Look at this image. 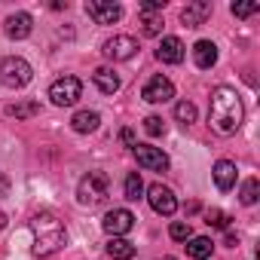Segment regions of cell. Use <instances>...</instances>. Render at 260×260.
<instances>
[{"mask_svg":"<svg viewBox=\"0 0 260 260\" xmlns=\"http://www.w3.org/2000/svg\"><path fill=\"white\" fill-rule=\"evenodd\" d=\"M245 107L236 89L230 86H217L211 92V107H208V122L217 135H236V128L242 125Z\"/></svg>","mask_w":260,"mask_h":260,"instance_id":"obj_1","label":"cell"},{"mask_svg":"<svg viewBox=\"0 0 260 260\" xmlns=\"http://www.w3.org/2000/svg\"><path fill=\"white\" fill-rule=\"evenodd\" d=\"M31 233H34V254L37 257H49L58 248H64V242H68V233H64L61 220L49 211H40V214L31 217Z\"/></svg>","mask_w":260,"mask_h":260,"instance_id":"obj_2","label":"cell"},{"mask_svg":"<svg viewBox=\"0 0 260 260\" xmlns=\"http://www.w3.org/2000/svg\"><path fill=\"white\" fill-rule=\"evenodd\" d=\"M107 193H110V178H107L104 172H89V175H83L80 184H77V199H80V205H98V202L107 199Z\"/></svg>","mask_w":260,"mask_h":260,"instance_id":"obj_3","label":"cell"},{"mask_svg":"<svg viewBox=\"0 0 260 260\" xmlns=\"http://www.w3.org/2000/svg\"><path fill=\"white\" fill-rule=\"evenodd\" d=\"M31 80H34V68L25 58H19V55L0 58V83L7 89H25Z\"/></svg>","mask_w":260,"mask_h":260,"instance_id":"obj_4","label":"cell"},{"mask_svg":"<svg viewBox=\"0 0 260 260\" xmlns=\"http://www.w3.org/2000/svg\"><path fill=\"white\" fill-rule=\"evenodd\" d=\"M80 92H83V83H80L77 77H61V80H55V83L49 86V98H52V104H58V107L77 104Z\"/></svg>","mask_w":260,"mask_h":260,"instance_id":"obj_5","label":"cell"},{"mask_svg":"<svg viewBox=\"0 0 260 260\" xmlns=\"http://www.w3.org/2000/svg\"><path fill=\"white\" fill-rule=\"evenodd\" d=\"M141 98H144V101H150V104H166L169 98H175V86H172V80H169V77L156 74V77H150V80H147V86L141 89Z\"/></svg>","mask_w":260,"mask_h":260,"instance_id":"obj_6","label":"cell"},{"mask_svg":"<svg viewBox=\"0 0 260 260\" xmlns=\"http://www.w3.org/2000/svg\"><path fill=\"white\" fill-rule=\"evenodd\" d=\"M147 202H150V208H153L156 214H162V217H172V214L178 211L175 193H172L169 187H162V184H153V187L147 190Z\"/></svg>","mask_w":260,"mask_h":260,"instance_id":"obj_7","label":"cell"},{"mask_svg":"<svg viewBox=\"0 0 260 260\" xmlns=\"http://www.w3.org/2000/svg\"><path fill=\"white\" fill-rule=\"evenodd\" d=\"M135 52H138V43H135V37H128V34H116V37H110L104 43V55L110 61H128Z\"/></svg>","mask_w":260,"mask_h":260,"instance_id":"obj_8","label":"cell"},{"mask_svg":"<svg viewBox=\"0 0 260 260\" xmlns=\"http://www.w3.org/2000/svg\"><path fill=\"white\" fill-rule=\"evenodd\" d=\"M135 156H138V166L147 169V172H166V169H169V156H166L159 147L135 144Z\"/></svg>","mask_w":260,"mask_h":260,"instance_id":"obj_9","label":"cell"},{"mask_svg":"<svg viewBox=\"0 0 260 260\" xmlns=\"http://www.w3.org/2000/svg\"><path fill=\"white\" fill-rule=\"evenodd\" d=\"M86 13L95 19V25H113L122 19V7L119 4H104V0H89Z\"/></svg>","mask_w":260,"mask_h":260,"instance_id":"obj_10","label":"cell"},{"mask_svg":"<svg viewBox=\"0 0 260 260\" xmlns=\"http://www.w3.org/2000/svg\"><path fill=\"white\" fill-rule=\"evenodd\" d=\"M132 226H135V214L128 211V208H113V211H107V217H104V230H107L110 236H125Z\"/></svg>","mask_w":260,"mask_h":260,"instance_id":"obj_11","label":"cell"},{"mask_svg":"<svg viewBox=\"0 0 260 260\" xmlns=\"http://www.w3.org/2000/svg\"><path fill=\"white\" fill-rule=\"evenodd\" d=\"M31 28H34V19H31L28 13H13V16L7 19V25H4V31H7L10 40H25V37L31 34Z\"/></svg>","mask_w":260,"mask_h":260,"instance_id":"obj_12","label":"cell"},{"mask_svg":"<svg viewBox=\"0 0 260 260\" xmlns=\"http://www.w3.org/2000/svg\"><path fill=\"white\" fill-rule=\"evenodd\" d=\"M208 16H211V4H208V0H196V4H187L181 10V22L187 28H199Z\"/></svg>","mask_w":260,"mask_h":260,"instance_id":"obj_13","label":"cell"},{"mask_svg":"<svg viewBox=\"0 0 260 260\" xmlns=\"http://www.w3.org/2000/svg\"><path fill=\"white\" fill-rule=\"evenodd\" d=\"M156 58L162 64H181L184 61V43L178 37H162V43L156 49Z\"/></svg>","mask_w":260,"mask_h":260,"instance_id":"obj_14","label":"cell"},{"mask_svg":"<svg viewBox=\"0 0 260 260\" xmlns=\"http://www.w3.org/2000/svg\"><path fill=\"white\" fill-rule=\"evenodd\" d=\"M211 175H214V184H217L220 193H230L236 187V162L220 159V162H214V172Z\"/></svg>","mask_w":260,"mask_h":260,"instance_id":"obj_15","label":"cell"},{"mask_svg":"<svg viewBox=\"0 0 260 260\" xmlns=\"http://www.w3.org/2000/svg\"><path fill=\"white\" fill-rule=\"evenodd\" d=\"M193 61H196V68H202V71L214 68V64H217V46H214L211 40H199V43L193 46Z\"/></svg>","mask_w":260,"mask_h":260,"instance_id":"obj_16","label":"cell"},{"mask_svg":"<svg viewBox=\"0 0 260 260\" xmlns=\"http://www.w3.org/2000/svg\"><path fill=\"white\" fill-rule=\"evenodd\" d=\"M98 122H101V116H98L95 110H77V113H74V119H71L74 132H80V135H89V132H95V128H98Z\"/></svg>","mask_w":260,"mask_h":260,"instance_id":"obj_17","label":"cell"},{"mask_svg":"<svg viewBox=\"0 0 260 260\" xmlns=\"http://www.w3.org/2000/svg\"><path fill=\"white\" fill-rule=\"evenodd\" d=\"M107 254H110L113 260H132V257H135V245L128 242V239H122V236H113V239L107 242Z\"/></svg>","mask_w":260,"mask_h":260,"instance_id":"obj_18","label":"cell"},{"mask_svg":"<svg viewBox=\"0 0 260 260\" xmlns=\"http://www.w3.org/2000/svg\"><path fill=\"white\" fill-rule=\"evenodd\" d=\"M92 80H95V86H98L104 95H113V92L119 89V77H116L110 68H98V71L92 74Z\"/></svg>","mask_w":260,"mask_h":260,"instance_id":"obj_19","label":"cell"},{"mask_svg":"<svg viewBox=\"0 0 260 260\" xmlns=\"http://www.w3.org/2000/svg\"><path fill=\"white\" fill-rule=\"evenodd\" d=\"M211 251H214V242H211L208 236H196V239H190V245H187V254L196 257V260L211 257Z\"/></svg>","mask_w":260,"mask_h":260,"instance_id":"obj_20","label":"cell"},{"mask_svg":"<svg viewBox=\"0 0 260 260\" xmlns=\"http://www.w3.org/2000/svg\"><path fill=\"white\" fill-rule=\"evenodd\" d=\"M122 193H125V199L128 202H138V199H144V181H141V175L138 172H132L125 178V184H122Z\"/></svg>","mask_w":260,"mask_h":260,"instance_id":"obj_21","label":"cell"},{"mask_svg":"<svg viewBox=\"0 0 260 260\" xmlns=\"http://www.w3.org/2000/svg\"><path fill=\"white\" fill-rule=\"evenodd\" d=\"M141 31H144L147 37L162 34V16H156V13H141Z\"/></svg>","mask_w":260,"mask_h":260,"instance_id":"obj_22","label":"cell"},{"mask_svg":"<svg viewBox=\"0 0 260 260\" xmlns=\"http://www.w3.org/2000/svg\"><path fill=\"white\" fill-rule=\"evenodd\" d=\"M7 113H10V116H16V119H28V116H34V113H40V104H37V101L10 104V107H7Z\"/></svg>","mask_w":260,"mask_h":260,"instance_id":"obj_23","label":"cell"},{"mask_svg":"<svg viewBox=\"0 0 260 260\" xmlns=\"http://www.w3.org/2000/svg\"><path fill=\"white\" fill-rule=\"evenodd\" d=\"M257 193H260V184H257V178H248V181L242 184V193H239L242 205H254V202H257Z\"/></svg>","mask_w":260,"mask_h":260,"instance_id":"obj_24","label":"cell"},{"mask_svg":"<svg viewBox=\"0 0 260 260\" xmlns=\"http://www.w3.org/2000/svg\"><path fill=\"white\" fill-rule=\"evenodd\" d=\"M175 116H178L184 125H190V122H196V107H193L190 101H181V104L175 107Z\"/></svg>","mask_w":260,"mask_h":260,"instance_id":"obj_25","label":"cell"},{"mask_svg":"<svg viewBox=\"0 0 260 260\" xmlns=\"http://www.w3.org/2000/svg\"><path fill=\"white\" fill-rule=\"evenodd\" d=\"M205 223H208V226H217V230H230V217H226L223 211H217V208L205 214Z\"/></svg>","mask_w":260,"mask_h":260,"instance_id":"obj_26","label":"cell"},{"mask_svg":"<svg viewBox=\"0 0 260 260\" xmlns=\"http://www.w3.org/2000/svg\"><path fill=\"white\" fill-rule=\"evenodd\" d=\"M169 236L175 239V242H187V239H193V230H190V223H172V230H169Z\"/></svg>","mask_w":260,"mask_h":260,"instance_id":"obj_27","label":"cell"},{"mask_svg":"<svg viewBox=\"0 0 260 260\" xmlns=\"http://www.w3.org/2000/svg\"><path fill=\"white\" fill-rule=\"evenodd\" d=\"M144 128H147V135H153V138H156V135H162V132H166V122H162L159 116H147V119H144Z\"/></svg>","mask_w":260,"mask_h":260,"instance_id":"obj_28","label":"cell"},{"mask_svg":"<svg viewBox=\"0 0 260 260\" xmlns=\"http://www.w3.org/2000/svg\"><path fill=\"white\" fill-rule=\"evenodd\" d=\"M230 10H233V16H239V19H248V16H254V13L260 10V4H233Z\"/></svg>","mask_w":260,"mask_h":260,"instance_id":"obj_29","label":"cell"},{"mask_svg":"<svg viewBox=\"0 0 260 260\" xmlns=\"http://www.w3.org/2000/svg\"><path fill=\"white\" fill-rule=\"evenodd\" d=\"M166 7V0H144L141 4V13H156V10H162Z\"/></svg>","mask_w":260,"mask_h":260,"instance_id":"obj_30","label":"cell"},{"mask_svg":"<svg viewBox=\"0 0 260 260\" xmlns=\"http://www.w3.org/2000/svg\"><path fill=\"white\" fill-rule=\"evenodd\" d=\"M4 196H10V178L0 172V199H4Z\"/></svg>","mask_w":260,"mask_h":260,"instance_id":"obj_31","label":"cell"},{"mask_svg":"<svg viewBox=\"0 0 260 260\" xmlns=\"http://www.w3.org/2000/svg\"><path fill=\"white\" fill-rule=\"evenodd\" d=\"M119 138H122L125 144H132V147H135V132H132V128H122V132H119Z\"/></svg>","mask_w":260,"mask_h":260,"instance_id":"obj_32","label":"cell"},{"mask_svg":"<svg viewBox=\"0 0 260 260\" xmlns=\"http://www.w3.org/2000/svg\"><path fill=\"white\" fill-rule=\"evenodd\" d=\"M226 245H230V248H236V245H239V239H236V236H233L230 230H226Z\"/></svg>","mask_w":260,"mask_h":260,"instance_id":"obj_33","label":"cell"},{"mask_svg":"<svg viewBox=\"0 0 260 260\" xmlns=\"http://www.w3.org/2000/svg\"><path fill=\"white\" fill-rule=\"evenodd\" d=\"M4 226H7V214H4V211H0V230H4Z\"/></svg>","mask_w":260,"mask_h":260,"instance_id":"obj_34","label":"cell"},{"mask_svg":"<svg viewBox=\"0 0 260 260\" xmlns=\"http://www.w3.org/2000/svg\"><path fill=\"white\" fill-rule=\"evenodd\" d=\"M162 260H178V257H162Z\"/></svg>","mask_w":260,"mask_h":260,"instance_id":"obj_35","label":"cell"}]
</instances>
